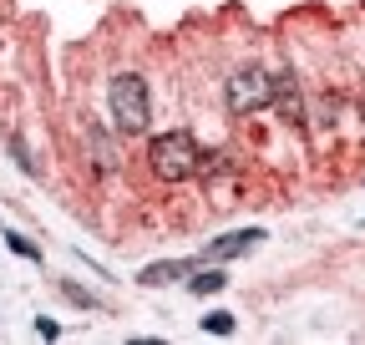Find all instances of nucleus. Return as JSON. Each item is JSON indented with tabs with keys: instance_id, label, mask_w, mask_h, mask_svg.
Segmentation results:
<instances>
[{
	"instance_id": "f257e3e1",
	"label": "nucleus",
	"mask_w": 365,
	"mask_h": 345,
	"mask_svg": "<svg viewBox=\"0 0 365 345\" xmlns=\"http://www.w3.org/2000/svg\"><path fill=\"white\" fill-rule=\"evenodd\" d=\"M148 163L163 183H182V178H193L198 163H203V148L193 133H163L148 143Z\"/></svg>"
},
{
	"instance_id": "f03ea898",
	"label": "nucleus",
	"mask_w": 365,
	"mask_h": 345,
	"mask_svg": "<svg viewBox=\"0 0 365 345\" xmlns=\"http://www.w3.org/2000/svg\"><path fill=\"white\" fill-rule=\"evenodd\" d=\"M107 107H112V122H117V133H143L148 117H153V97H148V81L137 76V71H122L112 76L107 86Z\"/></svg>"
},
{
	"instance_id": "7ed1b4c3",
	"label": "nucleus",
	"mask_w": 365,
	"mask_h": 345,
	"mask_svg": "<svg viewBox=\"0 0 365 345\" xmlns=\"http://www.w3.org/2000/svg\"><path fill=\"white\" fill-rule=\"evenodd\" d=\"M223 102H228V112H234V117H249V112L269 107V102H274V76L259 71V66L234 71V76H228V86H223Z\"/></svg>"
},
{
	"instance_id": "20e7f679",
	"label": "nucleus",
	"mask_w": 365,
	"mask_h": 345,
	"mask_svg": "<svg viewBox=\"0 0 365 345\" xmlns=\"http://www.w3.org/2000/svg\"><path fill=\"white\" fill-rule=\"evenodd\" d=\"M259 239H264V229H234V234H223V239H213V244H208L203 264H208V259H234V254H249Z\"/></svg>"
},
{
	"instance_id": "39448f33",
	"label": "nucleus",
	"mask_w": 365,
	"mask_h": 345,
	"mask_svg": "<svg viewBox=\"0 0 365 345\" xmlns=\"http://www.w3.org/2000/svg\"><path fill=\"white\" fill-rule=\"evenodd\" d=\"M269 107H279L284 122H299V117H304V107H299V86H294L289 71H284V76H274V102H269Z\"/></svg>"
},
{
	"instance_id": "423d86ee",
	"label": "nucleus",
	"mask_w": 365,
	"mask_h": 345,
	"mask_svg": "<svg viewBox=\"0 0 365 345\" xmlns=\"http://www.w3.org/2000/svg\"><path fill=\"white\" fill-rule=\"evenodd\" d=\"M203 264V259H168V264H148L143 269V284H168V279H182V274H193Z\"/></svg>"
},
{
	"instance_id": "0eeeda50",
	"label": "nucleus",
	"mask_w": 365,
	"mask_h": 345,
	"mask_svg": "<svg viewBox=\"0 0 365 345\" xmlns=\"http://www.w3.org/2000/svg\"><path fill=\"white\" fill-rule=\"evenodd\" d=\"M86 138H91V153H97V172H117V148H112V143L97 133V127H91Z\"/></svg>"
},
{
	"instance_id": "6e6552de",
	"label": "nucleus",
	"mask_w": 365,
	"mask_h": 345,
	"mask_svg": "<svg viewBox=\"0 0 365 345\" xmlns=\"http://www.w3.org/2000/svg\"><path fill=\"white\" fill-rule=\"evenodd\" d=\"M228 284V274L223 269H198V279H188V289L193 294H213V289H223Z\"/></svg>"
},
{
	"instance_id": "1a4fd4ad",
	"label": "nucleus",
	"mask_w": 365,
	"mask_h": 345,
	"mask_svg": "<svg viewBox=\"0 0 365 345\" xmlns=\"http://www.w3.org/2000/svg\"><path fill=\"white\" fill-rule=\"evenodd\" d=\"M61 294L71 299V305H81V310H102V299L91 289H81V284H71V279H61Z\"/></svg>"
},
{
	"instance_id": "9d476101",
	"label": "nucleus",
	"mask_w": 365,
	"mask_h": 345,
	"mask_svg": "<svg viewBox=\"0 0 365 345\" xmlns=\"http://www.w3.org/2000/svg\"><path fill=\"white\" fill-rule=\"evenodd\" d=\"M203 330H208V335H234V315H228V310H213V315L203 320Z\"/></svg>"
},
{
	"instance_id": "9b49d317",
	"label": "nucleus",
	"mask_w": 365,
	"mask_h": 345,
	"mask_svg": "<svg viewBox=\"0 0 365 345\" xmlns=\"http://www.w3.org/2000/svg\"><path fill=\"white\" fill-rule=\"evenodd\" d=\"M6 244H11V249H16L21 259H41V249H36L31 239H21V234H6Z\"/></svg>"
},
{
	"instance_id": "f8f14e48",
	"label": "nucleus",
	"mask_w": 365,
	"mask_h": 345,
	"mask_svg": "<svg viewBox=\"0 0 365 345\" xmlns=\"http://www.w3.org/2000/svg\"><path fill=\"white\" fill-rule=\"evenodd\" d=\"M36 335H46V340H56L61 330H56V320H36Z\"/></svg>"
},
{
	"instance_id": "ddd939ff",
	"label": "nucleus",
	"mask_w": 365,
	"mask_h": 345,
	"mask_svg": "<svg viewBox=\"0 0 365 345\" xmlns=\"http://www.w3.org/2000/svg\"><path fill=\"white\" fill-rule=\"evenodd\" d=\"M360 122H365V102H360Z\"/></svg>"
}]
</instances>
